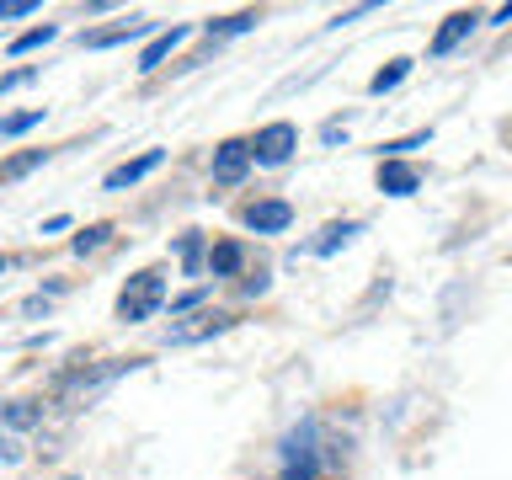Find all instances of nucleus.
Returning a JSON list of instances; mask_svg holds the SVG:
<instances>
[{"label":"nucleus","mask_w":512,"mask_h":480,"mask_svg":"<svg viewBox=\"0 0 512 480\" xmlns=\"http://www.w3.org/2000/svg\"><path fill=\"white\" fill-rule=\"evenodd\" d=\"M422 187V171L406 166V160H379V192H390V198H411V192Z\"/></svg>","instance_id":"nucleus-4"},{"label":"nucleus","mask_w":512,"mask_h":480,"mask_svg":"<svg viewBox=\"0 0 512 480\" xmlns=\"http://www.w3.org/2000/svg\"><path fill=\"white\" fill-rule=\"evenodd\" d=\"M294 150H299V128L294 123H267L262 134L251 139V160H256V166H283Z\"/></svg>","instance_id":"nucleus-2"},{"label":"nucleus","mask_w":512,"mask_h":480,"mask_svg":"<svg viewBox=\"0 0 512 480\" xmlns=\"http://www.w3.org/2000/svg\"><path fill=\"white\" fill-rule=\"evenodd\" d=\"M406 75H411V59H390V70H379L374 80H368V91H374V96H384V91H395Z\"/></svg>","instance_id":"nucleus-12"},{"label":"nucleus","mask_w":512,"mask_h":480,"mask_svg":"<svg viewBox=\"0 0 512 480\" xmlns=\"http://www.w3.org/2000/svg\"><path fill=\"white\" fill-rule=\"evenodd\" d=\"M208 331H230V320H224V315H203L198 326H176L171 342H198V336H208Z\"/></svg>","instance_id":"nucleus-13"},{"label":"nucleus","mask_w":512,"mask_h":480,"mask_svg":"<svg viewBox=\"0 0 512 480\" xmlns=\"http://www.w3.org/2000/svg\"><path fill=\"white\" fill-rule=\"evenodd\" d=\"M144 32H150V22H128V27L96 32V38H91V48H118V43H128V38H144Z\"/></svg>","instance_id":"nucleus-15"},{"label":"nucleus","mask_w":512,"mask_h":480,"mask_svg":"<svg viewBox=\"0 0 512 480\" xmlns=\"http://www.w3.org/2000/svg\"><path fill=\"white\" fill-rule=\"evenodd\" d=\"M256 22H262V16H256V11H235V16H219V22H208V38H235V32H251Z\"/></svg>","instance_id":"nucleus-11"},{"label":"nucleus","mask_w":512,"mask_h":480,"mask_svg":"<svg viewBox=\"0 0 512 480\" xmlns=\"http://www.w3.org/2000/svg\"><path fill=\"white\" fill-rule=\"evenodd\" d=\"M475 22H480L475 11H454V16H448V22L438 27V38H432V59L454 54V48H459V43H464V38H470V32H475Z\"/></svg>","instance_id":"nucleus-6"},{"label":"nucleus","mask_w":512,"mask_h":480,"mask_svg":"<svg viewBox=\"0 0 512 480\" xmlns=\"http://www.w3.org/2000/svg\"><path fill=\"white\" fill-rule=\"evenodd\" d=\"M0 416H6V427H32V422H38V406H27V400H22V406H6Z\"/></svg>","instance_id":"nucleus-19"},{"label":"nucleus","mask_w":512,"mask_h":480,"mask_svg":"<svg viewBox=\"0 0 512 480\" xmlns=\"http://www.w3.org/2000/svg\"><path fill=\"white\" fill-rule=\"evenodd\" d=\"M38 123H43V107L11 112V118H0V139H16V134H27V128H38Z\"/></svg>","instance_id":"nucleus-17"},{"label":"nucleus","mask_w":512,"mask_h":480,"mask_svg":"<svg viewBox=\"0 0 512 480\" xmlns=\"http://www.w3.org/2000/svg\"><path fill=\"white\" fill-rule=\"evenodd\" d=\"M160 160H166V150H144L139 160H123L118 171H107V192H123V187H134V182H144Z\"/></svg>","instance_id":"nucleus-7"},{"label":"nucleus","mask_w":512,"mask_h":480,"mask_svg":"<svg viewBox=\"0 0 512 480\" xmlns=\"http://www.w3.org/2000/svg\"><path fill=\"white\" fill-rule=\"evenodd\" d=\"M59 230H70V214H54V219H43V235H59Z\"/></svg>","instance_id":"nucleus-23"},{"label":"nucleus","mask_w":512,"mask_h":480,"mask_svg":"<svg viewBox=\"0 0 512 480\" xmlns=\"http://www.w3.org/2000/svg\"><path fill=\"white\" fill-rule=\"evenodd\" d=\"M416 144H427V134H411V139H395V144H384V160H400L406 150H416Z\"/></svg>","instance_id":"nucleus-20"},{"label":"nucleus","mask_w":512,"mask_h":480,"mask_svg":"<svg viewBox=\"0 0 512 480\" xmlns=\"http://www.w3.org/2000/svg\"><path fill=\"white\" fill-rule=\"evenodd\" d=\"M54 38H59V27H32V32H22V38H11V54H32V48H43Z\"/></svg>","instance_id":"nucleus-18"},{"label":"nucleus","mask_w":512,"mask_h":480,"mask_svg":"<svg viewBox=\"0 0 512 480\" xmlns=\"http://www.w3.org/2000/svg\"><path fill=\"white\" fill-rule=\"evenodd\" d=\"M160 299H166V283H160V272H155V267H144V272H134V278L123 283L118 315L128 320V326H139V320H150V315L160 310Z\"/></svg>","instance_id":"nucleus-1"},{"label":"nucleus","mask_w":512,"mask_h":480,"mask_svg":"<svg viewBox=\"0 0 512 480\" xmlns=\"http://www.w3.org/2000/svg\"><path fill=\"white\" fill-rule=\"evenodd\" d=\"M182 38H187V32H182V27H171V32H160V38H155V43H150V48H144V54H139V70H144V75H150V70H160V64H166V59H171V48H176V43H182Z\"/></svg>","instance_id":"nucleus-9"},{"label":"nucleus","mask_w":512,"mask_h":480,"mask_svg":"<svg viewBox=\"0 0 512 480\" xmlns=\"http://www.w3.org/2000/svg\"><path fill=\"white\" fill-rule=\"evenodd\" d=\"M107 240H112V224H91V230H80L70 246H75V256H91V251H102Z\"/></svg>","instance_id":"nucleus-16"},{"label":"nucleus","mask_w":512,"mask_h":480,"mask_svg":"<svg viewBox=\"0 0 512 480\" xmlns=\"http://www.w3.org/2000/svg\"><path fill=\"white\" fill-rule=\"evenodd\" d=\"M246 171H251V139H224L219 150H214V182L219 187H235Z\"/></svg>","instance_id":"nucleus-3"},{"label":"nucleus","mask_w":512,"mask_h":480,"mask_svg":"<svg viewBox=\"0 0 512 480\" xmlns=\"http://www.w3.org/2000/svg\"><path fill=\"white\" fill-rule=\"evenodd\" d=\"M0 459H6V448H0Z\"/></svg>","instance_id":"nucleus-26"},{"label":"nucleus","mask_w":512,"mask_h":480,"mask_svg":"<svg viewBox=\"0 0 512 480\" xmlns=\"http://www.w3.org/2000/svg\"><path fill=\"white\" fill-rule=\"evenodd\" d=\"M38 166H48V150H22V155H11L6 166H0V182H22V176H32Z\"/></svg>","instance_id":"nucleus-10"},{"label":"nucleus","mask_w":512,"mask_h":480,"mask_svg":"<svg viewBox=\"0 0 512 480\" xmlns=\"http://www.w3.org/2000/svg\"><path fill=\"white\" fill-rule=\"evenodd\" d=\"M246 224L256 235H278V230H288L294 224V208L288 203H278V198H267V203H251L246 208Z\"/></svg>","instance_id":"nucleus-5"},{"label":"nucleus","mask_w":512,"mask_h":480,"mask_svg":"<svg viewBox=\"0 0 512 480\" xmlns=\"http://www.w3.org/2000/svg\"><path fill=\"white\" fill-rule=\"evenodd\" d=\"M352 235H358V224H352V219H347V224H331V230H326V235H320V240H315V246H310V251H315V256H331L336 246H347V240H352Z\"/></svg>","instance_id":"nucleus-14"},{"label":"nucleus","mask_w":512,"mask_h":480,"mask_svg":"<svg viewBox=\"0 0 512 480\" xmlns=\"http://www.w3.org/2000/svg\"><path fill=\"white\" fill-rule=\"evenodd\" d=\"M6 267H11V256H6V251H0V272H6Z\"/></svg>","instance_id":"nucleus-25"},{"label":"nucleus","mask_w":512,"mask_h":480,"mask_svg":"<svg viewBox=\"0 0 512 480\" xmlns=\"http://www.w3.org/2000/svg\"><path fill=\"white\" fill-rule=\"evenodd\" d=\"M38 6H32V0H6V6H0V16H6V22H16V16H32Z\"/></svg>","instance_id":"nucleus-22"},{"label":"nucleus","mask_w":512,"mask_h":480,"mask_svg":"<svg viewBox=\"0 0 512 480\" xmlns=\"http://www.w3.org/2000/svg\"><path fill=\"white\" fill-rule=\"evenodd\" d=\"M22 80H32V75H27V70H16V75H0V96H6L11 86H22Z\"/></svg>","instance_id":"nucleus-24"},{"label":"nucleus","mask_w":512,"mask_h":480,"mask_svg":"<svg viewBox=\"0 0 512 480\" xmlns=\"http://www.w3.org/2000/svg\"><path fill=\"white\" fill-rule=\"evenodd\" d=\"M176 256H182L187 267H198V256H203V240H198V235H187L182 246H176Z\"/></svg>","instance_id":"nucleus-21"},{"label":"nucleus","mask_w":512,"mask_h":480,"mask_svg":"<svg viewBox=\"0 0 512 480\" xmlns=\"http://www.w3.org/2000/svg\"><path fill=\"white\" fill-rule=\"evenodd\" d=\"M240 262H246V251H240V240H219L214 251H208V272L214 278H235Z\"/></svg>","instance_id":"nucleus-8"}]
</instances>
